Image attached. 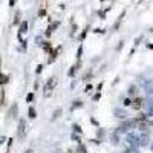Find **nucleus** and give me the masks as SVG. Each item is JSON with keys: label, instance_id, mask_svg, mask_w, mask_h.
<instances>
[{"label": "nucleus", "instance_id": "f257e3e1", "mask_svg": "<svg viewBox=\"0 0 153 153\" xmlns=\"http://www.w3.org/2000/svg\"><path fill=\"white\" fill-rule=\"evenodd\" d=\"M138 146H139V136H136L135 133L127 135V138H126V147L127 149H136Z\"/></svg>", "mask_w": 153, "mask_h": 153}, {"label": "nucleus", "instance_id": "f03ea898", "mask_svg": "<svg viewBox=\"0 0 153 153\" xmlns=\"http://www.w3.org/2000/svg\"><path fill=\"white\" fill-rule=\"evenodd\" d=\"M57 86V80L55 78H49L48 81H46V84H45V97H51L52 95V91H54V87Z\"/></svg>", "mask_w": 153, "mask_h": 153}, {"label": "nucleus", "instance_id": "7ed1b4c3", "mask_svg": "<svg viewBox=\"0 0 153 153\" xmlns=\"http://www.w3.org/2000/svg\"><path fill=\"white\" fill-rule=\"evenodd\" d=\"M25 135H26V121L20 120V123H19V130H17V136H19L20 139H23Z\"/></svg>", "mask_w": 153, "mask_h": 153}, {"label": "nucleus", "instance_id": "20e7f679", "mask_svg": "<svg viewBox=\"0 0 153 153\" xmlns=\"http://www.w3.org/2000/svg\"><path fill=\"white\" fill-rule=\"evenodd\" d=\"M141 104H143V100H126V106H130V107H133V109H139L141 107Z\"/></svg>", "mask_w": 153, "mask_h": 153}, {"label": "nucleus", "instance_id": "39448f33", "mask_svg": "<svg viewBox=\"0 0 153 153\" xmlns=\"http://www.w3.org/2000/svg\"><path fill=\"white\" fill-rule=\"evenodd\" d=\"M149 144V135H147V132H144V135H141L139 136V146H147Z\"/></svg>", "mask_w": 153, "mask_h": 153}, {"label": "nucleus", "instance_id": "423d86ee", "mask_svg": "<svg viewBox=\"0 0 153 153\" xmlns=\"http://www.w3.org/2000/svg\"><path fill=\"white\" fill-rule=\"evenodd\" d=\"M16 115H17V106H12V109L9 112V118H14Z\"/></svg>", "mask_w": 153, "mask_h": 153}, {"label": "nucleus", "instance_id": "0eeeda50", "mask_svg": "<svg viewBox=\"0 0 153 153\" xmlns=\"http://www.w3.org/2000/svg\"><path fill=\"white\" fill-rule=\"evenodd\" d=\"M26 29H28V23L26 22H23L22 23V26H20V32L23 34V32H26Z\"/></svg>", "mask_w": 153, "mask_h": 153}, {"label": "nucleus", "instance_id": "6e6552de", "mask_svg": "<svg viewBox=\"0 0 153 153\" xmlns=\"http://www.w3.org/2000/svg\"><path fill=\"white\" fill-rule=\"evenodd\" d=\"M5 83H8V76L0 74V84H5Z\"/></svg>", "mask_w": 153, "mask_h": 153}, {"label": "nucleus", "instance_id": "1a4fd4ad", "mask_svg": "<svg viewBox=\"0 0 153 153\" xmlns=\"http://www.w3.org/2000/svg\"><path fill=\"white\" fill-rule=\"evenodd\" d=\"M29 117H31V118H35V110H34L32 107L29 109Z\"/></svg>", "mask_w": 153, "mask_h": 153}, {"label": "nucleus", "instance_id": "9d476101", "mask_svg": "<svg viewBox=\"0 0 153 153\" xmlns=\"http://www.w3.org/2000/svg\"><path fill=\"white\" fill-rule=\"evenodd\" d=\"M135 91H136V89H135V87H130V89H129V94H130V95H135V94H136Z\"/></svg>", "mask_w": 153, "mask_h": 153}, {"label": "nucleus", "instance_id": "9b49d317", "mask_svg": "<svg viewBox=\"0 0 153 153\" xmlns=\"http://www.w3.org/2000/svg\"><path fill=\"white\" fill-rule=\"evenodd\" d=\"M149 107H150L149 113H150V115H153V103H152V104H149Z\"/></svg>", "mask_w": 153, "mask_h": 153}, {"label": "nucleus", "instance_id": "f8f14e48", "mask_svg": "<svg viewBox=\"0 0 153 153\" xmlns=\"http://www.w3.org/2000/svg\"><path fill=\"white\" fill-rule=\"evenodd\" d=\"M32 98H34V95H32V94H29V95H28V101H31Z\"/></svg>", "mask_w": 153, "mask_h": 153}, {"label": "nucleus", "instance_id": "ddd939ff", "mask_svg": "<svg viewBox=\"0 0 153 153\" xmlns=\"http://www.w3.org/2000/svg\"><path fill=\"white\" fill-rule=\"evenodd\" d=\"M150 124H152V126H153V120H152V123H150Z\"/></svg>", "mask_w": 153, "mask_h": 153}, {"label": "nucleus", "instance_id": "4468645a", "mask_svg": "<svg viewBox=\"0 0 153 153\" xmlns=\"http://www.w3.org/2000/svg\"><path fill=\"white\" fill-rule=\"evenodd\" d=\"M152 150H153V144H152Z\"/></svg>", "mask_w": 153, "mask_h": 153}]
</instances>
